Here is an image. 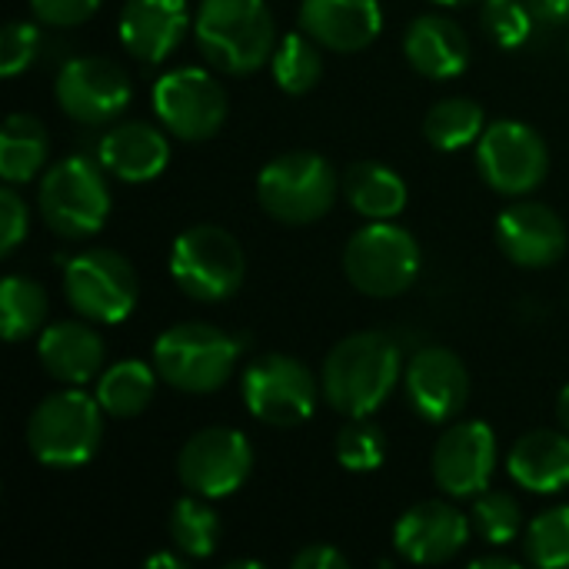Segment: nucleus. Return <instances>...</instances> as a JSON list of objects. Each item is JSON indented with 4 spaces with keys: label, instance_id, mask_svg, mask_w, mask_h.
Masks as SVG:
<instances>
[{
    "label": "nucleus",
    "instance_id": "obj_1",
    "mask_svg": "<svg viewBox=\"0 0 569 569\" xmlns=\"http://www.w3.org/2000/svg\"><path fill=\"white\" fill-rule=\"evenodd\" d=\"M400 343L380 330L343 337L323 360L320 387L340 417H373L400 383Z\"/></svg>",
    "mask_w": 569,
    "mask_h": 569
},
{
    "label": "nucleus",
    "instance_id": "obj_2",
    "mask_svg": "<svg viewBox=\"0 0 569 569\" xmlns=\"http://www.w3.org/2000/svg\"><path fill=\"white\" fill-rule=\"evenodd\" d=\"M193 37L203 60L233 77L257 73L277 47L267 0H200Z\"/></svg>",
    "mask_w": 569,
    "mask_h": 569
},
{
    "label": "nucleus",
    "instance_id": "obj_3",
    "mask_svg": "<svg viewBox=\"0 0 569 569\" xmlns=\"http://www.w3.org/2000/svg\"><path fill=\"white\" fill-rule=\"evenodd\" d=\"M103 440V407L80 387L43 397L27 420V447L50 470L87 467Z\"/></svg>",
    "mask_w": 569,
    "mask_h": 569
},
{
    "label": "nucleus",
    "instance_id": "obj_4",
    "mask_svg": "<svg viewBox=\"0 0 569 569\" xmlns=\"http://www.w3.org/2000/svg\"><path fill=\"white\" fill-rule=\"evenodd\" d=\"M240 340L200 320L163 330L153 343V367L160 380L180 393H213L237 373Z\"/></svg>",
    "mask_w": 569,
    "mask_h": 569
},
{
    "label": "nucleus",
    "instance_id": "obj_5",
    "mask_svg": "<svg viewBox=\"0 0 569 569\" xmlns=\"http://www.w3.org/2000/svg\"><path fill=\"white\" fill-rule=\"evenodd\" d=\"M343 183L333 163L313 150L273 157L257 177V200L267 217L287 227H307L330 213Z\"/></svg>",
    "mask_w": 569,
    "mask_h": 569
},
{
    "label": "nucleus",
    "instance_id": "obj_6",
    "mask_svg": "<svg viewBox=\"0 0 569 569\" xmlns=\"http://www.w3.org/2000/svg\"><path fill=\"white\" fill-rule=\"evenodd\" d=\"M417 237L390 220H370L343 247V273L363 297L390 300L407 293L420 277Z\"/></svg>",
    "mask_w": 569,
    "mask_h": 569
},
{
    "label": "nucleus",
    "instance_id": "obj_7",
    "mask_svg": "<svg viewBox=\"0 0 569 569\" xmlns=\"http://www.w3.org/2000/svg\"><path fill=\"white\" fill-rule=\"evenodd\" d=\"M170 277L190 300L223 303L243 287L247 257L230 230L217 223H197L173 240Z\"/></svg>",
    "mask_w": 569,
    "mask_h": 569
},
{
    "label": "nucleus",
    "instance_id": "obj_8",
    "mask_svg": "<svg viewBox=\"0 0 569 569\" xmlns=\"http://www.w3.org/2000/svg\"><path fill=\"white\" fill-rule=\"evenodd\" d=\"M43 223L63 240H87L103 230L110 217V187L100 160L63 157L57 160L37 193Z\"/></svg>",
    "mask_w": 569,
    "mask_h": 569
},
{
    "label": "nucleus",
    "instance_id": "obj_9",
    "mask_svg": "<svg viewBox=\"0 0 569 569\" xmlns=\"http://www.w3.org/2000/svg\"><path fill=\"white\" fill-rule=\"evenodd\" d=\"M317 377L307 363L287 353H263L247 363L240 377V397L253 420L290 430L313 417L317 410Z\"/></svg>",
    "mask_w": 569,
    "mask_h": 569
},
{
    "label": "nucleus",
    "instance_id": "obj_10",
    "mask_svg": "<svg viewBox=\"0 0 569 569\" xmlns=\"http://www.w3.org/2000/svg\"><path fill=\"white\" fill-rule=\"evenodd\" d=\"M63 297L90 323H123L140 297L133 263L107 247L77 253L63 270Z\"/></svg>",
    "mask_w": 569,
    "mask_h": 569
},
{
    "label": "nucleus",
    "instance_id": "obj_11",
    "mask_svg": "<svg viewBox=\"0 0 569 569\" xmlns=\"http://www.w3.org/2000/svg\"><path fill=\"white\" fill-rule=\"evenodd\" d=\"M153 110L167 133L187 143H203L220 133L230 103L213 73L200 67H177L153 83Z\"/></svg>",
    "mask_w": 569,
    "mask_h": 569
},
{
    "label": "nucleus",
    "instance_id": "obj_12",
    "mask_svg": "<svg viewBox=\"0 0 569 569\" xmlns=\"http://www.w3.org/2000/svg\"><path fill=\"white\" fill-rule=\"evenodd\" d=\"M477 170L490 190L503 197H527L547 180L550 150L533 127L520 120H497L477 143Z\"/></svg>",
    "mask_w": 569,
    "mask_h": 569
},
{
    "label": "nucleus",
    "instance_id": "obj_13",
    "mask_svg": "<svg viewBox=\"0 0 569 569\" xmlns=\"http://www.w3.org/2000/svg\"><path fill=\"white\" fill-rule=\"evenodd\" d=\"M253 473V447L240 430L230 427H207L197 430L177 457V477L180 483L203 497V500H223L237 493Z\"/></svg>",
    "mask_w": 569,
    "mask_h": 569
},
{
    "label": "nucleus",
    "instance_id": "obj_14",
    "mask_svg": "<svg viewBox=\"0 0 569 569\" xmlns=\"http://www.w3.org/2000/svg\"><path fill=\"white\" fill-rule=\"evenodd\" d=\"M53 93L70 120L100 127L117 120L130 107L133 83L127 70L107 57H73L60 67Z\"/></svg>",
    "mask_w": 569,
    "mask_h": 569
},
{
    "label": "nucleus",
    "instance_id": "obj_15",
    "mask_svg": "<svg viewBox=\"0 0 569 569\" xmlns=\"http://www.w3.org/2000/svg\"><path fill=\"white\" fill-rule=\"evenodd\" d=\"M497 457H500V447H497V433L490 423L483 420L453 423L433 447V457H430L433 483L447 497H457V500L480 497L483 490H490Z\"/></svg>",
    "mask_w": 569,
    "mask_h": 569
},
{
    "label": "nucleus",
    "instance_id": "obj_16",
    "mask_svg": "<svg viewBox=\"0 0 569 569\" xmlns=\"http://www.w3.org/2000/svg\"><path fill=\"white\" fill-rule=\"evenodd\" d=\"M403 393L410 410L427 423H450L467 410L470 373L447 347H423L403 370Z\"/></svg>",
    "mask_w": 569,
    "mask_h": 569
},
{
    "label": "nucleus",
    "instance_id": "obj_17",
    "mask_svg": "<svg viewBox=\"0 0 569 569\" xmlns=\"http://www.w3.org/2000/svg\"><path fill=\"white\" fill-rule=\"evenodd\" d=\"M497 243L503 257L527 270H547L563 260L569 233L563 217L540 200H517L497 217Z\"/></svg>",
    "mask_w": 569,
    "mask_h": 569
},
{
    "label": "nucleus",
    "instance_id": "obj_18",
    "mask_svg": "<svg viewBox=\"0 0 569 569\" xmlns=\"http://www.w3.org/2000/svg\"><path fill=\"white\" fill-rule=\"evenodd\" d=\"M473 523L443 500H427L410 507L393 527V547L407 563L440 567L450 563L470 543Z\"/></svg>",
    "mask_w": 569,
    "mask_h": 569
},
{
    "label": "nucleus",
    "instance_id": "obj_19",
    "mask_svg": "<svg viewBox=\"0 0 569 569\" xmlns=\"http://www.w3.org/2000/svg\"><path fill=\"white\" fill-rule=\"evenodd\" d=\"M190 27L187 0H127L117 20L123 50L140 63H163Z\"/></svg>",
    "mask_w": 569,
    "mask_h": 569
},
{
    "label": "nucleus",
    "instance_id": "obj_20",
    "mask_svg": "<svg viewBox=\"0 0 569 569\" xmlns=\"http://www.w3.org/2000/svg\"><path fill=\"white\" fill-rule=\"evenodd\" d=\"M300 27L327 50L357 53L383 30L380 0H300Z\"/></svg>",
    "mask_w": 569,
    "mask_h": 569
},
{
    "label": "nucleus",
    "instance_id": "obj_21",
    "mask_svg": "<svg viewBox=\"0 0 569 569\" xmlns=\"http://www.w3.org/2000/svg\"><path fill=\"white\" fill-rule=\"evenodd\" d=\"M97 160L123 183H150L170 163V140L147 120H123L100 137Z\"/></svg>",
    "mask_w": 569,
    "mask_h": 569
},
{
    "label": "nucleus",
    "instance_id": "obj_22",
    "mask_svg": "<svg viewBox=\"0 0 569 569\" xmlns=\"http://www.w3.org/2000/svg\"><path fill=\"white\" fill-rule=\"evenodd\" d=\"M40 367L67 387H83L93 383L103 373L107 360V343L93 330L90 320H60L43 327L40 343H37Z\"/></svg>",
    "mask_w": 569,
    "mask_h": 569
},
{
    "label": "nucleus",
    "instance_id": "obj_23",
    "mask_svg": "<svg viewBox=\"0 0 569 569\" xmlns=\"http://www.w3.org/2000/svg\"><path fill=\"white\" fill-rule=\"evenodd\" d=\"M403 57L427 80H453L470 63V37L447 13H420L403 33Z\"/></svg>",
    "mask_w": 569,
    "mask_h": 569
},
{
    "label": "nucleus",
    "instance_id": "obj_24",
    "mask_svg": "<svg viewBox=\"0 0 569 569\" xmlns=\"http://www.w3.org/2000/svg\"><path fill=\"white\" fill-rule=\"evenodd\" d=\"M507 470L517 487L550 497L569 487V433L563 430H530L523 433L510 457Z\"/></svg>",
    "mask_w": 569,
    "mask_h": 569
},
{
    "label": "nucleus",
    "instance_id": "obj_25",
    "mask_svg": "<svg viewBox=\"0 0 569 569\" xmlns=\"http://www.w3.org/2000/svg\"><path fill=\"white\" fill-rule=\"evenodd\" d=\"M343 197L367 220H393L407 207V183L393 167L360 160L343 177Z\"/></svg>",
    "mask_w": 569,
    "mask_h": 569
},
{
    "label": "nucleus",
    "instance_id": "obj_26",
    "mask_svg": "<svg viewBox=\"0 0 569 569\" xmlns=\"http://www.w3.org/2000/svg\"><path fill=\"white\" fill-rule=\"evenodd\" d=\"M157 377H160L157 367H147L143 360H120L97 377L93 397L100 400L107 417L130 420V417H140L153 403Z\"/></svg>",
    "mask_w": 569,
    "mask_h": 569
},
{
    "label": "nucleus",
    "instance_id": "obj_27",
    "mask_svg": "<svg viewBox=\"0 0 569 569\" xmlns=\"http://www.w3.org/2000/svg\"><path fill=\"white\" fill-rule=\"evenodd\" d=\"M50 157L47 127L33 113H10L0 130V177L7 183H27L43 170Z\"/></svg>",
    "mask_w": 569,
    "mask_h": 569
},
{
    "label": "nucleus",
    "instance_id": "obj_28",
    "mask_svg": "<svg viewBox=\"0 0 569 569\" xmlns=\"http://www.w3.org/2000/svg\"><path fill=\"white\" fill-rule=\"evenodd\" d=\"M483 130H487V113L470 97H443L423 117L427 140L443 153H453V150L477 143L483 137Z\"/></svg>",
    "mask_w": 569,
    "mask_h": 569
},
{
    "label": "nucleus",
    "instance_id": "obj_29",
    "mask_svg": "<svg viewBox=\"0 0 569 569\" xmlns=\"http://www.w3.org/2000/svg\"><path fill=\"white\" fill-rule=\"evenodd\" d=\"M47 320V290L23 273H10L0 283V333L7 343L33 337Z\"/></svg>",
    "mask_w": 569,
    "mask_h": 569
},
{
    "label": "nucleus",
    "instance_id": "obj_30",
    "mask_svg": "<svg viewBox=\"0 0 569 569\" xmlns=\"http://www.w3.org/2000/svg\"><path fill=\"white\" fill-rule=\"evenodd\" d=\"M270 70H273V80L283 93H293V97L310 93L323 77L320 43L307 30L280 37L273 47V57H270Z\"/></svg>",
    "mask_w": 569,
    "mask_h": 569
},
{
    "label": "nucleus",
    "instance_id": "obj_31",
    "mask_svg": "<svg viewBox=\"0 0 569 569\" xmlns=\"http://www.w3.org/2000/svg\"><path fill=\"white\" fill-rule=\"evenodd\" d=\"M170 540L173 547L190 557V560H207L213 557L217 543H220V517L213 513V507H207L203 497H180L170 510L167 520Z\"/></svg>",
    "mask_w": 569,
    "mask_h": 569
},
{
    "label": "nucleus",
    "instance_id": "obj_32",
    "mask_svg": "<svg viewBox=\"0 0 569 569\" xmlns=\"http://www.w3.org/2000/svg\"><path fill=\"white\" fill-rule=\"evenodd\" d=\"M523 553L533 567L569 569V507L543 510L523 530Z\"/></svg>",
    "mask_w": 569,
    "mask_h": 569
},
{
    "label": "nucleus",
    "instance_id": "obj_33",
    "mask_svg": "<svg viewBox=\"0 0 569 569\" xmlns=\"http://www.w3.org/2000/svg\"><path fill=\"white\" fill-rule=\"evenodd\" d=\"M337 463L350 473H373L387 460V437L370 417H350V423L337 433Z\"/></svg>",
    "mask_w": 569,
    "mask_h": 569
},
{
    "label": "nucleus",
    "instance_id": "obj_34",
    "mask_svg": "<svg viewBox=\"0 0 569 569\" xmlns=\"http://www.w3.org/2000/svg\"><path fill=\"white\" fill-rule=\"evenodd\" d=\"M470 523L480 533V540H487L490 547H507L523 533V510L510 493L483 490L473 500V520Z\"/></svg>",
    "mask_w": 569,
    "mask_h": 569
},
{
    "label": "nucleus",
    "instance_id": "obj_35",
    "mask_svg": "<svg viewBox=\"0 0 569 569\" xmlns=\"http://www.w3.org/2000/svg\"><path fill=\"white\" fill-rule=\"evenodd\" d=\"M480 23L500 50H517L533 37L537 13L530 0H483Z\"/></svg>",
    "mask_w": 569,
    "mask_h": 569
},
{
    "label": "nucleus",
    "instance_id": "obj_36",
    "mask_svg": "<svg viewBox=\"0 0 569 569\" xmlns=\"http://www.w3.org/2000/svg\"><path fill=\"white\" fill-rule=\"evenodd\" d=\"M40 50V30L27 20H10L0 33V73L10 80L23 73Z\"/></svg>",
    "mask_w": 569,
    "mask_h": 569
},
{
    "label": "nucleus",
    "instance_id": "obj_37",
    "mask_svg": "<svg viewBox=\"0 0 569 569\" xmlns=\"http://www.w3.org/2000/svg\"><path fill=\"white\" fill-rule=\"evenodd\" d=\"M30 227V210L23 203V197L13 190V183H7L0 190V257H10L20 240L27 237Z\"/></svg>",
    "mask_w": 569,
    "mask_h": 569
},
{
    "label": "nucleus",
    "instance_id": "obj_38",
    "mask_svg": "<svg viewBox=\"0 0 569 569\" xmlns=\"http://www.w3.org/2000/svg\"><path fill=\"white\" fill-rule=\"evenodd\" d=\"M103 0H30V10L47 27H77L100 10Z\"/></svg>",
    "mask_w": 569,
    "mask_h": 569
},
{
    "label": "nucleus",
    "instance_id": "obj_39",
    "mask_svg": "<svg viewBox=\"0 0 569 569\" xmlns=\"http://www.w3.org/2000/svg\"><path fill=\"white\" fill-rule=\"evenodd\" d=\"M290 567L293 569H347L350 567V560H347L337 547H330V543H310V547H303V550L290 560Z\"/></svg>",
    "mask_w": 569,
    "mask_h": 569
},
{
    "label": "nucleus",
    "instance_id": "obj_40",
    "mask_svg": "<svg viewBox=\"0 0 569 569\" xmlns=\"http://www.w3.org/2000/svg\"><path fill=\"white\" fill-rule=\"evenodd\" d=\"M530 7H533L537 20H543V23H553V27L569 23V0H530Z\"/></svg>",
    "mask_w": 569,
    "mask_h": 569
},
{
    "label": "nucleus",
    "instance_id": "obj_41",
    "mask_svg": "<svg viewBox=\"0 0 569 569\" xmlns=\"http://www.w3.org/2000/svg\"><path fill=\"white\" fill-rule=\"evenodd\" d=\"M470 569H520V560H513V557H477Z\"/></svg>",
    "mask_w": 569,
    "mask_h": 569
},
{
    "label": "nucleus",
    "instance_id": "obj_42",
    "mask_svg": "<svg viewBox=\"0 0 569 569\" xmlns=\"http://www.w3.org/2000/svg\"><path fill=\"white\" fill-rule=\"evenodd\" d=\"M147 569H183V557H170V553H157L147 560Z\"/></svg>",
    "mask_w": 569,
    "mask_h": 569
},
{
    "label": "nucleus",
    "instance_id": "obj_43",
    "mask_svg": "<svg viewBox=\"0 0 569 569\" xmlns=\"http://www.w3.org/2000/svg\"><path fill=\"white\" fill-rule=\"evenodd\" d=\"M557 417H560V427L569 433V383L560 390V400H557Z\"/></svg>",
    "mask_w": 569,
    "mask_h": 569
},
{
    "label": "nucleus",
    "instance_id": "obj_44",
    "mask_svg": "<svg viewBox=\"0 0 569 569\" xmlns=\"http://www.w3.org/2000/svg\"><path fill=\"white\" fill-rule=\"evenodd\" d=\"M440 7H467V3H477V0H433Z\"/></svg>",
    "mask_w": 569,
    "mask_h": 569
},
{
    "label": "nucleus",
    "instance_id": "obj_45",
    "mask_svg": "<svg viewBox=\"0 0 569 569\" xmlns=\"http://www.w3.org/2000/svg\"><path fill=\"white\" fill-rule=\"evenodd\" d=\"M263 563H253V560H240V563H230V569H260Z\"/></svg>",
    "mask_w": 569,
    "mask_h": 569
}]
</instances>
